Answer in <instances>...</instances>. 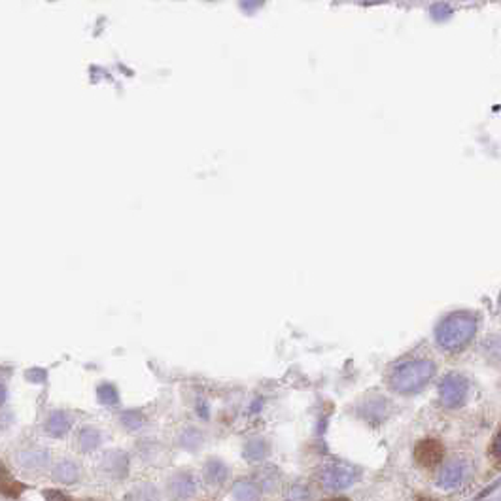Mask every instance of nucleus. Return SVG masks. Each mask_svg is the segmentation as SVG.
Returning a JSON list of instances; mask_svg holds the SVG:
<instances>
[{
    "instance_id": "20e7f679",
    "label": "nucleus",
    "mask_w": 501,
    "mask_h": 501,
    "mask_svg": "<svg viewBox=\"0 0 501 501\" xmlns=\"http://www.w3.org/2000/svg\"><path fill=\"white\" fill-rule=\"evenodd\" d=\"M23 490V486L21 484H18L13 478H10V475H8V471L4 469V465L0 464V492L6 495H18L19 492Z\"/></svg>"
},
{
    "instance_id": "7ed1b4c3",
    "label": "nucleus",
    "mask_w": 501,
    "mask_h": 501,
    "mask_svg": "<svg viewBox=\"0 0 501 501\" xmlns=\"http://www.w3.org/2000/svg\"><path fill=\"white\" fill-rule=\"evenodd\" d=\"M433 374V365L431 363H414V365H407L398 373L399 382L395 384V388L401 390L403 384H412V390L418 386H422L424 381H428L429 376Z\"/></svg>"
},
{
    "instance_id": "39448f33",
    "label": "nucleus",
    "mask_w": 501,
    "mask_h": 501,
    "mask_svg": "<svg viewBox=\"0 0 501 501\" xmlns=\"http://www.w3.org/2000/svg\"><path fill=\"white\" fill-rule=\"evenodd\" d=\"M44 497H46V501H70L67 495L59 492V490H46V492H44Z\"/></svg>"
},
{
    "instance_id": "f257e3e1",
    "label": "nucleus",
    "mask_w": 501,
    "mask_h": 501,
    "mask_svg": "<svg viewBox=\"0 0 501 501\" xmlns=\"http://www.w3.org/2000/svg\"><path fill=\"white\" fill-rule=\"evenodd\" d=\"M475 331V322L462 320V316H454L447 324L441 327V344L448 346V348H456L459 344H464L467 338L471 337V333Z\"/></svg>"
},
{
    "instance_id": "0eeeda50",
    "label": "nucleus",
    "mask_w": 501,
    "mask_h": 501,
    "mask_svg": "<svg viewBox=\"0 0 501 501\" xmlns=\"http://www.w3.org/2000/svg\"><path fill=\"white\" fill-rule=\"evenodd\" d=\"M329 501H350V500H346V497H335V500H329Z\"/></svg>"
},
{
    "instance_id": "423d86ee",
    "label": "nucleus",
    "mask_w": 501,
    "mask_h": 501,
    "mask_svg": "<svg viewBox=\"0 0 501 501\" xmlns=\"http://www.w3.org/2000/svg\"><path fill=\"white\" fill-rule=\"evenodd\" d=\"M494 452L495 454H500L501 456V431L497 433V437H495V441H494Z\"/></svg>"
},
{
    "instance_id": "f03ea898",
    "label": "nucleus",
    "mask_w": 501,
    "mask_h": 501,
    "mask_svg": "<svg viewBox=\"0 0 501 501\" xmlns=\"http://www.w3.org/2000/svg\"><path fill=\"white\" fill-rule=\"evenodd\" d=\"M445 458V447L437 439H422L414 447V459L422 467H433Z\"/></svg>"
}]
</instances>
